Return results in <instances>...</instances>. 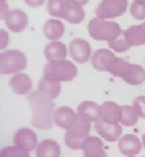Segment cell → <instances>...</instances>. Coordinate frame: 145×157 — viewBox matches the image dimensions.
<instances>
[{
    "mask_svg": "<svg viewBox=\"0 0 145 157\" xmlns=\"http://www.w3.org/2000/svg\"><path fill=\"white\" fill-rule=\"evenodd\" d=\"M69 53L74 62L85 64L92 57V48L86 40L76 38L69 44Z\"/></svg>",
    "mask_w": 145,
    "mask_h": 157,
    "instance_id": "8992f818",
    "label": "cell"
},
{
    "mask_svg": "<svg viewBox=\"0 0 145 157\" xmlns=\"http://www.w3.org/2000/svg\"><path fill=\"white\" fill-rule=\"evenodd\" d=\"M27 101L32 109V125L39 129H51L54 124V102L38 90L28 94Z\"/></svg>",
    "mask_w": 145,
    "mask_h": 157,
    "instance_id": "6da1fadb",
    "label": "cell"
},
{
    "mask_svg": "<svg viewBox=\"0 0 145 157\" xmlns=\"http://www.w3.org/2000/svg\"><path fill=\"white\" fill-rule=\"evenodd\" d=\"M9 44V35L5 30H0V49L3 50Z\"/></svg>",
    "mask_w": 145,
    "mask_h": 157,
    "instance_id": "d6a6232c",
    "label": "cell"
},
{
    "mask_svg": "<svg viewBox=\"0 0 145 157\" xmlns=\"http://www.w3.org/2000/svg\"><path fill=\"white\" fill-rule=\"evenodd\" d=\"M9 86L15 94L19 96L28 94L31 93L33 88V82L28 75L23 73L14 74L9 80Z\"/></svg>",
    "mask_w": 145,
    "mask_h": 157,
    "instance_id": "5bb4252c",
    "label": "cell"
},
{
    "mask_svg": "<svg viewBox=\"0 0 145 157\" xmlns=\"http://www.w3.org/2000/svg\"><path fill=\"white\" fill-rule=\"evenodd\" d=\"M85 10L80 3L65 0L61 11V18L71 24H80L85 19Z\"/></svg>",
    "mask_w": 145,
    "mask_h": 157,
    "instance_id": "52a82bcc",
    "label": "cell"
},
{
    "mask_svg": "<svg viewBox=\"0 0 145 157\" xmlns=\"http://www.w3.org/2000/svg\"><path fill=\"white\" fill-rule=\"evenodd\" d=\"M99 119L109 124H117L121 119V105L113 101H105L99 105Z\"/></svg>",
    "mask_w": 145,
    "mask_h": 157,
    "instance_id": "30bf717a",
    "label": "cell"
},
{
    "mask_svg": "<svg viewBox=\"0 0 145 157\" xmlns=\"http://www.w3.org/2000/svg\"><path fill=\"white\" fill-rule=\"evenodd\" d=\"M134 2L139 3V4H144L145 5V0H134Z\"/></svg>",
    "mask_w": 145,
    "mask_h": 157,
    "instance_id": "8d00e7d4",
    "label": "cell"
},
{
    "mask_svg": "<svg viewBox=\"0 0 145 157\" xmlns=\"http://www.w3.org/2000/svg\"><path fill=\"white\" fill-rule=\"evenodd\" d=\"M90 122L86 118L82 117V115L77 113L76 118L74 119L71 126L67 130L69 133H71L74 136L80 138H86L89 137L90 131Z\"/></svg>",
    "mask_w": 145,
    "mask_h": 157,
    "instance_id": "44dd1931",
    "label": "cell"
},
{
    "mask_svg": "<svg viewBox=\"0 0 145 157\" xmlns=\"http://www.w3.org/2000/svg\"><path fill=\"white\" fill-rule=\"evenodd\" d=\"M86 138H80L77 136H74L71 133L67 131L65 134V143L67 144L69 148L73 150H81L82 149V145H84V141Z\"/></svg>",
    "mask_w": 145,
    "mask_h": 157,
    "instance_id": "f1b7e54d",
    "label": "cell"
},
{
    "mask_svg": "<svg viewBox=\"0 0 145 157\" xmlns=\"http://www.w3.org/2000/svg\"><path fill=\"white\" fill-rule=\"evenodd\" d=\"M90 122H96L99 119V105L92 101H82L78 106V113Z\"/></svg>",
    "mask_w": 145,
    "mask_h": 157,
    "instance_id": "603a6c76",
    "label": "cell"
},
{
    "mask_svg": "<svg viewBox=\"0 0 145 157\" xmlns=\"http://www.w3.org/2000/svg\"><path fill=\"white\" fill-rule=\"evenodd\" d=\"M130 14L132 17L136 20H144L145 19V5L144 4H139L133 1L130 5Z\"/></svg>",
    "mask_w": 145,
    "mask_h": 157,
    "instance_id": "4dcf8cb0",
    "label": "cell"
},
{
    "mask_svg": "<svg viewBox=\"0 0 145 157\" xmlns=\"http://www.w3.org/2000/svg\"><path fill=\"white\" fill-rule=\"evenodd\" d=\"M142 142H143V147L145 148V133L142 135Z\"/></svg>",
    "mask_w": 145,
    "mask_h": 157,
    "instance_id": "74e56055",
    "label": "cell"
},
{
    "mask_svg": "<svg viewBox=\"0 0 145 157\" xmlns=\"http://www.w3.org/2000/svg\"><path fill=\"white\" fill-rule=\"evenodd\" d=\"M65 0H48L47 11L48 13L55 18H61V11Z\"/></svg>",
    "mask_w": 145,
    "mask_h": 157,
    "instance_id": "f546056e",
    "label": "cell"
},
{
    "mask_svg": "<svg viewBox=\"0 0 145 157\" xmlns=\"http://www.w3.org/2000/svg\"><path fill=\"white\" fill-rule=\"evenodd\" d=\"M23 1L26 3L28 6H30L32 8H38L43 5L45 0H23Z\"/></svg>",
    "mask_w": 145,
    "mask_h": 157,
    "instance_id": "e575fe53",
    "label": "cell"
},
{
    "mask_svg": "<svg viewBox=\"0 0 145 157\" xmlns=\"http://www.w3.org/2000/svg\"><path fill=\"white\" fill-rule=\"evenodd\" d=\"M88 31L90 36L97 41H106L107 43L118 38L123 34L119 24L111 20L93 18L89 22Z\"/></svg>",
    "mask_w": 145,
    "mask_h": 157,
    "instance_id": "7a4b0ae2",
    "label": "cell"
},
{
    "mask_svg": "<svg viewBox=\"0 0 145 157\" xmlns=\"http://www.w3.org/2000/svg\"><path fill=\"white\" fill-rule=\"evenodd\" d=\"M116 56L109 49H99L92 56L93 67L99 72H109L110 65Z\"/></svg>",
    "mask_w": 145,
    "mask_h": 157,
    "instance_id": "7c38bea8",
    "label": "cell"
},
{
    "mask_svg": "<svg viewBox=\"0 0 145 157\" xmlns=\"http://www.w3.org/2000/svg\"><path fill=\"white\" fill-rule=\"evenodd\" d=\"M26 66V56L21 51L11 49L0 54V73L3 75L20 73L25 70Z\"/></svg>",
    "mask_w": 145,
    "mask_h": 157,
    "instance_id": "277c9868",
    "label": "cell"
},
{
    "mask_svg": "<svg viewBox=\"0 0 145 157\" xmlns=\"http://www.w3.org/2000/svg\"><path fill=\"white\" fill-rule=\"evenodd\" d=\"M129 62L125 61L121 58H115V60L113 62V64L110 65V68L109 70V73L111 74L113 76L116 78H122L124 73L126 72V70L129 66Z\"/></svg>",
    "mask_w": 145,
    "mask_h": 157,
    "instance_id": "484cf974",
    "label": "cell"
},
{
    "mask_svg": "<svg viewBox=\"0 0 145 157\" xmlns=\"http://www.w3.org/2000/svg\"><path fill=\"white\" fill-rule=\"evenodd\" d=\"M142 25H143V26H144V28H145V22H144V23H142Z\"/></svg>",
    "mask_w": 145,
    "mask_h": 157,
    "instance_id": "ab89813d",
    "label": "cell"
},
{
    "mask_svg": "<svg viewBox=\"0 0 145 157\" xmlns=\"http://www.w3.org/2000/svg\"><path fill=\"white\" fill-rule=\"evenodd\" d=\"M78 69L71 61L48 62L43 70V77L53 82H71L76 78Z\"/></svg>",
    "mask_w": 145,
    "mask_h": 157,
    "instance_id": "3957f363",
    "label": "cell"
},
{
    "mask_svg": "<svg viewBox=\"0 0 145 157\" xmlns=\"http://www.w3.org/2000/svg\"><path fill=\"white\" fill-rule=\"evenodd\" d=\"M142 148L141 141L134 134H125L119 139L118 150L125 156L137 155Z\"/></svg>",
    "mask_w": 145,
    "mask_h": 157,
    "instance_id": "4fadbf2b",
    "label": "cell"
},
{
    "mask_svg": "<svg viewBox=\"0 0 145 157\" xmlns=\"http://www.w3.org/2000/svg\"><path fill=\"white\" fill-rule=\"evenodd\" d=\"M9 8H8V4L6 2H0V19L4 20L6 15L9 12Z\"/></svg>",
    "mask_w": 145,
    "mask_h": 157,
    "instance_id": "836d02e7",
    "label": "cell"
},
{
    "mask_svg": "<svg viewBox=\"0 0 145 157\" xmlns=\"http://www.w3.org/2000/svg\"><path fill=\"white\" fill-rule=\"evenodd\" d=\"M127 0H101L94 12L97 17L109 20L123 15L127 10Z\"/></svg>",
    "mask_w": 145,
    "mask_h": 157,
    "instance_id": "5b68a950",
    "label": "cell"
},
{
    "mask_svg": "<svg viewBox=\"0 0 145 157\" xmlns=\"http://www.w3.org/2000/svg\"><path fill=\"white\" fill-rule=\"evenodd\" d=\"M84 157H102L106 155L103 142L97 136H89L84 141L82 145Z\"/></svg>",
    "mask_w": 145,
    "mask_h": 157,
    "instance_id": "9a60e30c",
    "label": "cell"
},
{
    "mask_svg": "<svg viewBox=\"0 0 145 157\" xmlns=\"http://www.w3.org/2000/svg\"><path fill=\"white\" fill-rule=\"evenodd\" d=\"M123 36L130 47L141 46L145 44V28L142 24L132 25L123 31Z\"/></svg>",
    "mask_w": 145,
    "mask_h": 157,
    "instance_id": "ac0fdd59",
    "label": "cell"
},
{
    "mask_svg": "<svg viewBox=\"0 0 145 157\" xmlns=\"http://www.w3.org/2000/svg\"><path fill=\"white\" fill-rule=\"evenodd\" d=\"M6 27L14 33L24 31L28 25V16L21 9H11L4 19Z\"/></svg>",
    "mask_w": 145,
    "mask_h": 157,
    "instance_id": "9c48e42d",
    "label": "cell"
},
{
    "mask_svg": "<svg viewBox=\"0 0 145 157\" xmlns=\"http://www.w3.org/2000/svg\"><path fill=\"white\" fill-rule=\"evenodd\" d=\"M132 107L139 117L145 118V96L135 98V100L132 102Z\"/></svg>",
    "mask_w": 145,
    "mask_h": 157,
    "instance_id": "1f68e13d",
    "label": "cell"
},
{
    "mask_svg": "<svg viewBox=\"0 0 145 157\" xmlns=\"http://www.w3.org/2000/svg\"><path fill=\"white\" fill-rule=\"evenodd\" d=\"M109 47L111 49V50H113L114 52L124 53V52L129 50L130 45L126 42V40L122 34L121 36H119L118 38H116L115 40L111 41V42H109Z\"/></svg>",
    "mask_w": 145,
    "mask_h": 157,
    "instance_id": "83f0119b",
    "label": "cell"
},
{
    "mask_svg": "<svg viewBox=\"0 0 145 157\" xmlns=\"http://www.w3.org/2000/svg\"><path fill=\"white\" fill-rule=\"evenodd\" d=\"M37 90L49 98L54 100L61 93V82L50 81L43 77L38 82V89Z\"/></svg>",
    "mask_w": 145,
    "mask_h": 157,
    "instance_id": "cb8c5ba5",
    "label": "cell"
},
{
    "mask_svg": "<svg viewBox=\"0 0 145 157\" xmlns=\"http://www.w3.org/2000/svg\"><path fill=\"white\" fill-rule=\"evenodd\" d=\"M138 115L130 105H121L120 123L124 126H133L138 121Z\"/></svg>",
    "mask_w": 145,
    "mask_h": 157,
    "instance_id": "d4e9b609",
    "label": "cell"
},
{
    "mask_svg": "<svg viewBox=\"0 0 145 157\" xmlns=\"http://www.w3.org/2000/svg\"><path fill=\"white\" fill-rule=\"evenodd\" d=\"M94 128L101 137L109 142L117 141L122 133V127L119 125V123L109 124V123L102 121L101 119H97L94 122Z\"/></svg>",
    "mask_w": 145,
    "mask_h": 157,
    "instance_id": "8fae6325",
    "label": "cell"
},
{
    "mask_svg": "<svg viewBox=\"0 0 145 157\" xmlns=\"http://www.w3.org/2000/svg\"><path fill=\"white\" fill-rule=\"evenodd\" d=\"M71 1H74V2H78V3H80L81 5H86V4H88L90 0H71Z\"/></svg>",
    "mask_w": 145,
    "mask_h": 157,
    "instance_id": "d590c367",
    "label": "cell"
},
{
    "mask_svg": "<svg viewBox=\"0 0 145 157\" xmlns=\"http://www.w3.org/2000/svg\"><path fill=\"white\" fill-rule=\"evenodd\" d=\"M121 80L131 86L141 85L145 82V70L140 65L130 63Z\"/></svg>",
    "mask_w": 145,
    "mask_h": 157,
    "instance_id": "d6986e66",
    "label": "cell"
},
{
    "mask_svg": "<svg viewBox=\"0 0 145 157\" xmlns=\"http://www.w3.org/2000/svg\"><path fill=\"white\" fill-rule=\"evenodd\" d=\"M126 157H136V156H126Z\"/></svg>",
    "mask_w": 145,
    "mask_h": 157,
    "instance_id": "60d3db41",
    "label": "cell"
},
{
    "mask_svg": "<svg viewBox=\"0 0 145 157\" xmlns=\"http://www.w3.org/2000/svg\"><path fill=\"white\" fill-rule=\"evenodd\" d=\"M102 157H107V156H106V155H105V156H102Z\"/></svg>",
    "mask_w": 145,
    "mask_h": 157,
    "instance_id": "b9f144b4",
    "label": "cell"
},
{
    "mask_svg": "<svg viewBox=\"0 0 145 157\" xmlns=\"http://www.w3.org/2000/svg\"><path fill=\"white\" fill-rule=\"evenodd\" d=\"M65 33V25L61 20L54 18L49 19L44 25V34L51 41H59Z\"/></svg>",
    "mask_w": 145,
    "mask_h": 157,
    "instance_id": "ffe728a7",
    "label": "cell"
},
{
    "mask_svg": "<svg viewBox=\"0 0 145 157\" xmlns=\"http://www.w3.org/2000/svg\"><path fill=\"white\" fill-rule=\"evenodd\" d=\"M77 113L69 106H61L54 113V123L61 128L66 130L69 129L74 119L76 118Z\"/></svg>",
    "mask_w": 145,
    "mask_h": 157,
    "instance_id": "e0dca14e",
    "label": "cell"
},
{
    "mask_svg": "<svg viewBox=\"0 0 145 157\" xmlns=\"http://www.w3.org/2000/svg\"><path fill=\"white\" fill-rule=\"evenodd\" d=\"M0 2H6V0H0Z\"/></svg>",
    "mask_w": 145,
    "mask_h": 157,
    "instance_id": "f35d334b",
    "label": "cell"
},
{
    "mask_svg": "<svg viewBox=\"0 0 145 157\" xmlns=\"http://www.w3.org/2000/svg\"><path fill=\"white\" fill-rule=\"evenodd\" d=\"M0 157H29V152L17 146H6L0 150Z\"/></svg>",
    "mask_w": 145,
    "mask_h": 157,
    "instance_id": "4316f807",
    "label": "cell"
},
{
    "mask_svg": "<svg viewBox=\"0 0 145 157\" xmlns=\"http://www.w3.org/2000/svg\"><path fill=\"white\" fill-rule=\"evenodd\" d=\"M60 154L61 147L53 139H44L36 147L37 157H59Z\"/></svg>",
    "mask_w": 145,
    "mask_h": 157,
    "instance_id": "7402d4cb",
    "label": "cell"
},
{
    "mask_svg": "<svg viewBox=\"0 0 145 157\" xmlns=\"http://www.w3.org/2000/svg\"><path fill=\"white\" fill-rule=\"evenodd\" d=\"M14 145L22 150L30 152L36 149L38 145V138L35 131L30 128H20L15 132L13 137Z\"/></svg>",
    "mask_w": 145,
    "mask_h": 157,
    "instance_id": "ba28073f",
    "label": "cell"
},
{
    "mask_svg": "<svg viewBox=\"0 0 145 157\" xmlns=\"http://www.w3.org/2000/svg\"><path fill=\"white\" fill-rule=\"evenodd\" d=\"M45 58L48 62H55L66 60L68 50L67 47L61 41H52L51 43L46 45L44 50Z\"/></svg>",
    "mask_w": 145,
    "mask_h": 157,
    "instance_id": "2e32d148",
    "label": "cell"
}]
</instances>
